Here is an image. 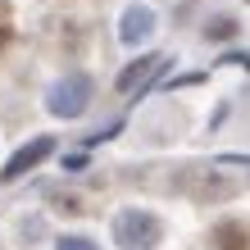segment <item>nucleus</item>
<instances>
[{
    "mask_svg": "<svg viewBox=\"0 0 250 250\" xmlns=\"http://www.w3.org/2000/svg\"><path fill=\"white\" fill-rule=\"evenodd\" d=\"M159 237H164V223L155 214H146V209H123L114 218V241L123 250H155Z\"/></svg>",
    "mask_w": 250,
    "mask_h": 250,
    "instance_id": "obj_1",
    "label": "nucleus"
},
{
    "mask_svg": "<svg viewBox=\"0 0 250 250\" xmlns=\"http://www.w3.org/2000/svg\"><path fill=\"white\" fill-rule=\"evenodd\" d=\"M86 100H91V82H86L82 73H73V78H60L50 86L46 109L55 114V119H78V114L86 109Z\"/></svg>",
    "mask_w": 250,
    "mask_h": 250,
    "instance_id": "obj_2",
    "label": "nucleus"
},
{
    "mask_svg": "<svg viewBox=\"0 0 250 250\" xmlns=\"http://www.w3.org/2000/svg\"><path fill=\"white\" fill-rule=\"evenodd\" d=\"M164 64H168V55H146V60H132L123 73H119V96H141L146 86H150V78L155 73H164Z\"/></svg>",
    "mask_w": 250,
    "mask_h": 250,
    "instance_id": "obj_3",
    "label": "nucleus"
},
{
    "mask_svg": "<svg viewBox=\"0 0 250 250\" xmlns=\"http://www.w3.org/2000/svg\"><path fill=\"white\" fill-rule=\"evenodd\" d=\"M155 37V14L146 9V5H132L123 9V23H119V41L132 50V46H146V41Z\"/></svg>",
    "mask_w": 250,
    "mask_h": 250,
    "instance_id": "obj_4",
    "label": "nucleus"
},
{
    "mask_svg": "<svg viewBox=\"0 0 250 250\" xmlns=\"http://www.w3.org/2000/svg\"><path fill=\"white\" fill-rule=\"evenodd\" d=\"M50 150H55V141H50V137H37V141H27L23 150H14V159H9L5 168H0V178H5V182L23 178L27 168H37L41 159H50Z\"/></svg>",
    "mask_w": 250,
    "mask_h": 250,
    "instance_id": "obj_5",
    "label": "nucleus"
},
{
    "mask_svg": "<svg viewBox=\"0 0 250 250\" xmlns=\"http://www.w3.org/2000/svg\"><path fill=\"white\" fill-rule=\"evenodd\" d=\"M214 250H250V232L241 223H218L214 228Z\"/></svg>",
    "mask_w": 250,
    "mask_h": 250,
    "instance_id": "obj_6",
    "label": "nucleus"
},
{
    "mask_svg": "<svg viewBox=\"0 0 250 250\" xmlns=\"http://www.w3.org/2000/svg\"><path fill=\"white\" fill-rule=\"evenodd\" d=\"M55 250H96V246L86 241V237H60V246H55Z\"/></svg>",
    "mask_w": 250,
    "mask_h": 250,
    "instance_id": "obj_7",
    "label": "nucleus"
},
{
    "mask_svg": "<svg viewBox=\"0 0 250 250\" xmlns=\"http://www.w3.org/2000/svg\"><path fill=\"white\" fill-rule=\"evenodd\" d=\"M209 37H232V23H228V19H218V23L209 27Z\"/></svg>",
    "mask_w": 250,
    "mask_h": 250,
    "instance_id": "obj_8",
    "label": "nucleus"
}]
</instances>
